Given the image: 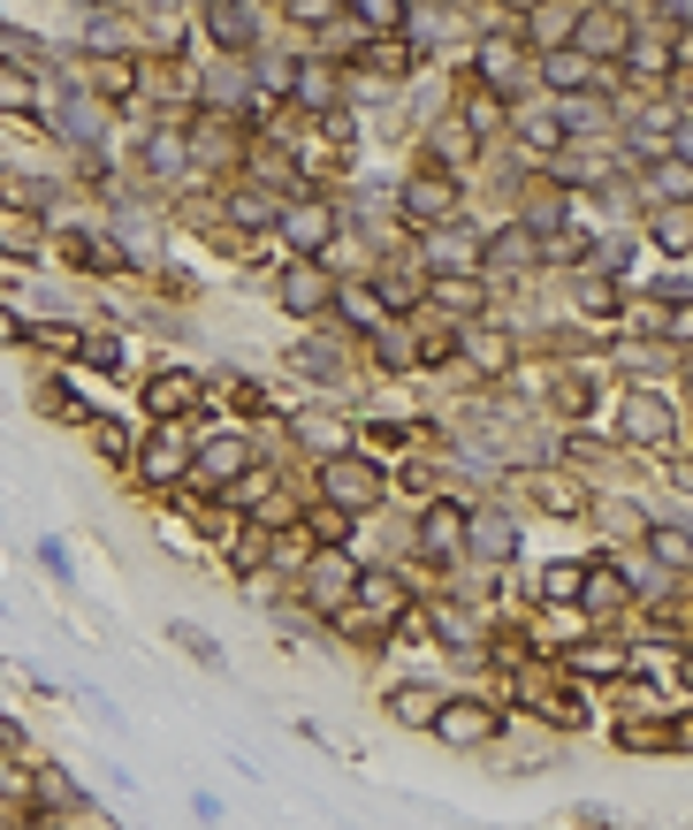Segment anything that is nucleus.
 I'll list each match as a JSON object with an SVG mask.
<instances>
[{
  "label": "nucleus",
  "instance_id": "1",
  "mask_svg": "<svg viewBox=\"0 0 693 830\" xmlns=\"http://www.w3.org/2000/svg\"><path fill=\"white\" fill-rule=\"evenodd\" d=\"M321 495H328L336 511H366V503H381V465H366V458L336 450V458L321 465Z\"/></svg>",
  "mask_w": 693,
  "mask_h": 830
},
{
  "label": "nucleus",
  "instance_id": "2",
  "mask_svg": "<svg viewBox=\"0 0 693 830\" xmlns=\"http://www.w3.org/2000/svg\"><path fill=\"white\" fill-rule=\"evenodd\" d=\"M252 473V450H244V434H213V442H199L191 450V481L199 487H229Z\"/></svg>",
  "mask_w": 693,
  "mask_h": 830
},
{
  "label": "nucleus",
  "instance_id": "3",
  "mask_svg": "<svg viewBox=\"0 0 693 830\" xmlns=\"http://www.w3.org/2000/svg\"><path fill=\"white\" fill-rule=\"evenodd\" d=\"M282 305H290L297 321L328 313V305H336V282H328V267H321V260H290V267H282Z\"/></svg>",
  "mask_w": 693,
  "mask_h": 830
},
{
  "label": "nucleus",
  "instance_id": "4",
  "mask_svg": "<svg viewBox=\"0 0 693 830\" xmlns=\"http://www.w3.org/2000/svg\"><path fill=\"white\" fill-rule=\"evenodd\" d=\"M191 450H199V442H191L183 427H160V434L145 442L138 473H145V481H153V487H168V481H191Z\"/></svg>",
  "mask_w": 693,
  "mask_h": 830
},
{
  "label": "nucleus",
  "instance_id": "5",
  "mask_svg": "<svg viewBox=\"0 0 693 830\" xmlns=\"http://www.w3.org/2000/svg\"><path fill=\"white\" fill-rule=\"evenodd\" d=\"M282 237H290L297 260H321V252L336 244V213L321 207V199H297V207L282 213Z\"/></svg>",
  "mask_w": 693,
  "mask_h": 830
},
{
  "label": "nucleus",
  "instance_id": "6",
  "mask_svg": "<svg viewBox=\"0 0 693 830\" xmlns=\"http://www.w3.org/2000/svg\"><path fill=\"white\" fill-rule=\"evenodd\" d=\"M450 213H458V183H450V176H412V183H405V221L442 229Z\"/></svg>",
  "mask_w": 693,
  "mask_h": 830
},
{
  "label": "nucleus",
  "instance_id": "7",
  "mask_svg": "<svg viewBox=\"0 0 693 830\" xmlns=\"http://www.w3.org/2000/svg\"><path fill=\"white\" fill-rule=\"evenodd\" d=\"M427 732H442V739H450V747H481L487 732H495V716H487L481 701H442V708H434V724H427Z\"/></svg>",
  "mask_w": 693,
  "mask_h": 830
},
{
  "label": "nucleus",
  "instance_id": "8",
  "mask_svg": "<svg viewBox=\"0 0 693 830\" xmlns=\"http://www.w3.org/2000/svg\"><path fill=\"white\" fill-rule=\"evenodd\" d=\"M427 267L442 275H473L481 267V244H473V229H427Z\"/></svg>",
  "mask_w": 693,
  "mask_h": 830
},
{
  "label": "nucleus",
  "instance_id": "9",
  "mask_svg": "<svg viewBox=\"0 0 693 830\" xmlns=\"http://www.w3.org/2000/svg\"><path fill=\"white\" fill-rule=\"evenodd\" d=\"M465 526H473V518H465L458 503H434V511L419 518V549L427 556H458L465 549Z\"/></svg>",
  "mask_w": 693,
  "mask_h": 830
},
{
  "label": "nucleus",
  "instance_id": "10",
  "mask_svg": "<svg viewBox=\"0 0 693 830\" xmlns=\"http://www.w3.org/2000/svg\"><path fill=\"white\" fill-rule=\"evenodd\" d=\"M305 587H313V595H328V602H321V610H344L350 602V587H358V564H350V556H313V571H305Z\"/></svg>",
  "mask_w": 693,
  "mask_h": 830
},
{
  "label": "nucleus",
  "instance_id": "11",
  "mask_svg": "<svg viewBox=\"0 0 693 830\" xmlns=\"http://www.w3.org/2000/svg\"><path fill=\"white\" fill-rule=\"evenodd\" d=\"M191 397H199V374H183V366L176 374H153L145 381V419H176Z\"/></svg>",
  "mask_w": 693,
  "mask_h": 830
},
{
  "label": "nucleus",
  "instance_id": "12",
  "mask_svg": "<svg viewBox=\"0 0 693 830\" xmlns=\"http://www.w3.org/2000/svg\"><path fill=\"white\" fill-rule=\"evenodd\" d=\"M207 31L229 46V54H244V46H252V8H244V0H207Z\"/></svg>",
  "mask_w": 693,
  "mask_h": 830
},
{
  "label": "nucleus",
  "instance_id": "13",
  "mask_svg": "<svg viewBox=\"0 0 693 830\" xmlns=\"http://www.w3.org/2000/svg\"><path fill=\"white\" fill-rule=\"evenodd\" d=\"M624 434H632V442H663V434H671V405H663V397H624Z\"/></svg>",
  "mask_w": 693,
  "mask_h": 830
},
{
  "label": "nucleus",
  "instance_id": "14",
  "mask_svg": "<svg viewBox=\"0 0 693 830\" xmlns=\"http://www.w3.org/2000/svg\"><path fill=\"white\" fill-rule=\"evenodd\" d=\"M434 708H442V693H434V686H389V716H397V724H412V732L434 724Z\"/></svg>",
  "mask_w": 693,
  "mask_h": 830
},
{
  "label": "nucleus",
  "instance_id": "15",
  "mask_svg": "<svg viewBox=\"0 0 693 830\" xmlns=\"http://www.w3.org/2000/svg\"><path fill=\"white\" fill-rule=\"evenodd\" d=\"M350 602H358V610H366V618H397V610H405V595H397V579H374V571H358V587H350Z\"/></svg>",
  "mask_w": 693,
  "mask_h": 830
},
{
  "label": "nucleus",
  "instance_id": "16",
  "mask_svg": "<svg viewBox=\"0 0 693 830\" xmlns=\"http://www.w3.org/2000/svg\"><path fill=\"white\" fill-rule=\"evenodd\" d=\"M0 252H39V213H23V207H0Z\"/></svg>",
  "mask_w": 693,
  "mask_h": 830
},
{
  "label": "nucleus",
  "instance_id": "17",
  "mask_svg": "<svg viewBox=\"0 0 693 830\" xmlns=\"http://www.w3.org/2000/svg\"><path fill=\"white\" fill-rule=\"evenodd\" d=\"M344 8L366 23V31H374V39H389V31L405 23V0H344Z\"/></svg>",
  "mask_w": 693,
  "mask_h": 830
},
{
  "label": "nucleus",
  "instance_id": "18",
  "mask_svg": "<svg viewBox=\"0 0 693 830\" xmlns=\"http://www.w3.org/2000/svg\"><path fill=\"white\" fill-rule=\"evenodd\" d=\"M655 244H663V252H693V207H663L655 213Z\"/></svg>",
  "mask_w": 693,
  "mask_h": 830
},
{
  "label": "nucleus",
  "instance_id": "19",
  "mask_svg": "<svg viewBox=\"0 0 693 830\" xmlns=\"http://www.w3.org/2000/svg\"><path fill=\"white\" fill-rule=\"evenodd\" d=\"M336 305H344L350 328H374V336H381V297H366V290H336Z\"/></svg>",
  "mask_w": 693,
  "mask_h": 830
},
{
  "label": "nucleus",
  "instance_id": "20",
  "mask_svg": "<svg viewBox=\"0 0 693 830\" xmlns=\"http://www.w3.org/2000/svg\"><path fill=\"white\" fill-rule=\"evenodd\" d=\"M465 534H473L481 556H511V518H481V526H465Z\"/></svg>",
  "mask_w": 693,
  "mask_h": 830
},
{
  "label": "nucleus",
  "instance_id": "21",
  "mask_svg": "<svg viewBox=\"0 0 693 830\" xmlns=\"http://www.w3.org/2000/svg\"><path fill=\"white\" fill-rule=\"evenodd\" d=\"M655 556H663V564H686V571H693V534L663 526V534H655Z\"/></svg>",
  "mask_w": 693,
  "mask_h": 830
},
{
  "label": "nucleus",
  "instance_id": "22",
  "mask_svg": "<svg viewBox=\"0 0 693 830\" xmlns=\"http://www.w3.org/2000/svg\"><path fill=\"white\" fill-rule=\"evenodd\" d=\"M62 138L92 145V138H99V115H92V107H62Z\"/></svg>",
  "mask_w": 693,
  "mask_h": 830
},
{
  "label": "nucleus",
  "instance_id": "23",
  "mask_svg": "<svg viewBox=\"0 0 693 830\" xmlns=\"http://www.w3.org/2000/svg\"><path fill=\"white\" fill-rule=\"evenodd\" d=\"M542 76H549V84H587V62H579V54H549Z\"/></svg>",
  "mask_w": 693,
  "mask_h": 830
},
{
  "label": "nucleus",
  "instance_id": "24",
  "mask_svg": "<svg viewBox=\"0 0 693 830\" xmlns=\"http://www.w3.org/2000/svg\"><path fill=\"white\" fill-rule=\"evenodd\" d=\"M153 168H160V176H183V138H176V130L153 138Z\"/></svg>",
  "mask_w": 693,
  "mask_h": 830
},
{
  "label": "nucleus",
  "instance_id": "25",
  "mask_svg": "<svg viewBox=\"0 0 693 830\" xmlns=\"http://www.w3.org/2000/svg\"><path fill=\"white\" fill-rule=\"evenodd\" d=\"M84 366L115 374V366H123V344H115V336H92V344H84Z\"/></svg>",
  "mask_w": 693,
  "mask_h": 830
},
{
  "label": "nucleus",
  "instance_id": "26",
  "mask_svg": "<svg viewBox=\"0 0 693 830\" xmlns=\"http://www.w3.org/2000/svg\"><path fill=\"white\" fill-rule=\"evenodd\" d=\"M587 610H618V579H610V571L587 579Z\"/></svg>",
  "mask_w": 693,
  "mask_h": 830
},
{
  "label": "nucleus",
  "instance_id": "27",
  "mask_svg": "<svg viewBox=\"0 0 693 830\" xmlns=\"http://www.w3.org/2000/svg\"><path fill=\"white\" fill-rule=\"evenodd\" d=\"M564 31H571V15H564V8H542V15H534V39H542V46L564 39Z\"/></svg>",
  "mask_w": 693,
  "mask_h": 830
},
{
  "label": "nucleus",
  "instance_id": "28",
  "mask_svg": "<svg viewBox=\"0 0 693 830\" xmlns=\"http://www.w3.org/2000/svg\"><path fill=\"white\" fill-rule=\"evenodd\" d=\"M336 8H344V0H290V15H297V23H328Z\"/></svg>",
  "mask_w": 693,
  "mask_h": 830
},
{
  "label": "nucleus",
  "instance_id": "29",
  "mask_svg": "<svg viewBox=\"0 0 693 830\" xmlns=\"http://www.w3.org/2000/svg\"><path fill=\"white\" fill-rule=\"evenodd\" d=\"M260 76H267V92H290V84H297V70H290L282 54H267V62H260Z\"/></svg>",
  "mask_w": 693,
  "mask_h": 830
},
{
  "label": "nucleus",
  "instance_id": "30",
  "mask_svg": "<svg viewBox=\"0 0 693 830\" xmlns=\"http://www.w3.org/2000/svg\"><path fill=\"white\" fill-rule=\"evenodd\" d=\"M579 671L602 679V671H618V655H610V648H579Z\"/></svg>",
  "mask_w": 693,
  "mask_h": 830
},
{
  "label": "nucleus",
  "instance_id": "31",
  "mask_svg": "<svg viewBox=\"0 0 693 830\" xmlns=\"http://www.w3.org/2000/svg\"><path fill=\"white\" fill-rule=\"evenodd\" d=\"M23 99H31V84H23L15 70H0V107H23Z\"/></svg>",
  "mask_w": 693,
  "mask_h": 830
},
{
  "label": "nucleus",
  "instance_id": "32",
  "mask_svg": "<svg viewBox=\"0 0 693 830\" xmlns=\"http://www.w3.org/2000/svg\"><path fill=\"white\" fill-rule=\"evenodd\" d=\"M237 221H275V207H267V199H252V191H237Z\"/></svg>",
  "mask_w": 693,
  "mask_h": 830
},
{
  "label": "nucleus",
  "instance_id": "33",
  "mask_svg": "<svg viewBox=\"0 0 693 830\" xmlns=\"http://www.w3.org/2000/svg\"><path fill=\"white\" fill-rule=\"evenodd\" d=\"M473 350H481V366H503L511 358V344H495V336H473Z\"/></svg>",
  "mask_w": 693,
  "mask_h": 830
},
{
  "label": "nucleus",
  "instance_id": "34",
  "mask_svg": "<svg viewBox=\"0 0 693 830\" xmlns=\"http://www.w3.org/2000/svg\"><path fill=\"white\" fill-rule=\"evenodd\" d=\"M15 336H23V321H15V313L0 305V344H15Z\"/></svg>",
  "mask_w": 693,
  "mask_h": 830
},
{
  "label": "nucleus",
  "instance_id": "35",
  "mask_svg": "<svg viewBox=\"0 0 693 830\" xmlns=\"http://www.w3.org/2000/svg\"><path fill=\"white\" fill-rule=\"evenodd\" d=\"M671 336H679V344H693V305L679 313V321H671Z\"/></svg>",
  "mask_w": 693,
  "mask_h": 830
},
{
  "label": "nucleus",
  "instance_id": "36",
  "mask_svg": "<svg viewBox=\"0 0 693 830\" xmlns=\"http://www.w3.org/2000/svg\"><path fill=\"white\" fill-rule=\"evenodd\" d=\"M663 15H693V0H663Z\"/></svg>",
  "mask_w": 693,
  "mask_h": 830
},
{
  "label": "nucleus",
  "instance_id": "37",
  "mask_svg": "<svg viewBox=\"0 0 693 830\" xmlns=\"http://www.w3.org/2000/svg\"><path fill=\"white\" fill-rule=\"evenodd\" d=\"M679 160H693V130H679Z\"/></svg>",
  "mask_w": 693,
  "mask_h": 830
}]
</instances>
